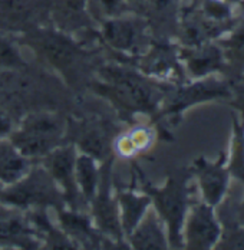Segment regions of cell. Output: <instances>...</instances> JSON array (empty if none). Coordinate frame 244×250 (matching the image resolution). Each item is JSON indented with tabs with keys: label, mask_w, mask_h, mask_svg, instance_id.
Wrapping results in <instances>:
<instances>
[{
	"label": "cell",
	"mask_w": 244,
	"mask_h": 250,
	"mask_svg": "<svg viewBox=\"0 0 244 250\" xmlns=\"http://www.w3.org/2000/svg\"><path fill=\"white\" fill-rule=\"evenodd\" d=\"M237 81L242 83V85H244V74H242V75H239L237 76Z\"/></svg>",
	"instance_id": "cell-31"
},
{
	"label": "cell",
	"mask_w": 244,
	"mask_h": 250,
	"mask_svg": "<svg viewBox=\"0 0 244 250\" xmlns=\"http://www.w3.org/2000/svg\"><path fill=\"white\" fill-rule=\"evenodd\" d=\"M191 171L198 180L204 201L213 207H217L224 200L230 178V171L225 166V152H221L219 160L214 163H210L203 157L198 158Z\"/></svg>",
	"instance_id": "cell-9"
},
{
	"label": "cell",
	"mask_w": 244,
	"mask_h": 250,
	"mask_svg": "<svg viewBox=\"0 0 244 250\" xmlns=\"http://www.w3.org/2000/svg\"><path fill=\"white\" fill-rule=\"evenodd\" d=\"M126 237L134 249L165 250L170 248L165 223L158 216L152 204Z\"/></svg>",
	"instance_id": "cell-13"
},
{
	"label": "cell",
	"mask_w": 244,
	"mask_h": 250,
	"mask_svg": "<svg viewBox=\"0 0 244 250\" xmlns=\"http://www.w3.org/2000/svg\"><path fill=\"white\" fill-rule=\"evenodd\" d=\"M61 225L66 234L79 239L83 245H95V236L91 227V220L78 214L76 210L61 211Z\"/></svg>",
	"instance_id": "cell-24"
},
{
	"label": "cell",
	"mask_w": 244,
	"mask_h": 250,
	"mask_svg": "<svg viewBox=\"0 0 244 250\" xmlns=\"http://www.w3.org/2000/svg\"><path fill=\"white\" fill-rule=\"evenodd\" d=\"M233 97L236 98V101H234L236 108L243 112L244 117V85H242V83L236 85L234 83V94H233Z\"/></svg>",
	"instance_id": "cell-30"
},
{
	"label": "cell",
	"mask_w": 244,
	"mask_h": 250,
	"mask_svg": "<svg viewBox=\"0 0 244 250\" xmlns=\"http://www.w3.org/2000/svg\"><path fill=\"white\" fill-rule=\"evenodd\" d=\"M35 38V48L39 50L49 62L56 66L58 69L65 71L71 68L76 61L78 48L73 45L71 39L59 32L50 30H32L30 32Z\"/></svg>",
	"instance_id": "cell-12"
},
{
	"label": "cell",
	"mask_w": 244,
	"mask_h": 250,
	"mask_svg": "<svg viewBox=\"0 0 244 250\" xmlns=\"http://www.w3.org/2000/svg\"><path fill=\"white\" fill-rule=\"evenodd\" d=\"M178 61L180 56H174L168 48H160L149 56L148 66L145 68L146 74L161 79H180L181 68Z\"/></svg>",
	"instance_id": "cell-22"
},
{
	"label": "cell",
	"mask_w": 244,
	"mask_h": 250,
	"mask_svg": "<svg viewBox=\"0 0 244 250\" xmlns=\"http://www.w3.org/2000/svg\"><path fill=\"white\" fill-rule=\"evenodd\" d=\"M3 187H4V186H3V184L0 183V194H1V190H3Z\"/></svg>",
	"instance_id": "cell-32"
},
{
	"label": "cell",
	"mask_w": 244,
	"mask_h": 250,
	"mask_svg": "<svg viewBox=\"0 0 244 250\" xmlns=\"http://www.w3.org/2000/svg\"><path fill=\"white\" fill-rule=\"evenodd\" d=\"M227 168L230 175L244 183V117L240 121L233 115V141Z\"/></svg>",
	"instance_id": "cell-25"
},
{
	"label": "cell",
	"mask_w": 244,
	"mask_h": 250,
	"mask_svg": "<svg viewBox=\"0 0 244 250\" xmlns=\"http://www.w3.org/2000/svg\"><path fill=\"white\" fill-rule=\"evenodd\" d=\"M144 191L151 197L158 216L167 227L170 248L181 249L183 243V226L190 207V188L185 177H170L167 184L157 188L144 181Z\"/></svg>",
	"instance_id": "cell-2"
},
{
	"label": "cell",
	"mask_w": 244,
	"mask_h": 250,
	"mask_svg": "<svg viewBox=\"0 0 244 250\" xmlns=\"http://www.w3.org/2000/svg\"><path fill=\"white\" fill-rule=\"evenodd\" d=\"M65 134L63 121L52 114L29 115L18 129H12L9 140L26 158H41L61 146Z\"/></svg>",
	"instance_id": "cell-4"
},
{
	"label": "cell",
	"mask_w": 244,
	"mask_h": 250,
	"mask_svg": "<svg viewBox=\"0 0 244 250\" xmlns=\"http://www.w3.org/2000/svg\"><path fill=\"white\" fill-rule=\"evenodd\" d=\"M118 210L122 233L128 236L132 229L138 225L145 211L151 207V197L148 194H138L134 191L120 193L118 196Z\"/></svg>",
	"instance_id": "cell-18"
},
{
	"label": "cell",
	"mask_w": 244,
	"mask_h": 250,
	"mask_svg": "<svg viewBox=\"0 0 244 250\" xmlns=\"http://www.w3.org/2000/svg\"><path fill=\"white\" fill-rule=\"evenodd\" d=\"M78 141L81 151L94 157L95 160H102L106 157L112 146L109 129L103 124L86 125L85 129L81 131Z\"/></svg>",
	"instance_id": "cell-20"
},
{
	"label": "cell",
	"mask_w": 244,
	"mask_h": 250,
	"mask_svg": "<svg viewBox=\"0 0 244 250\" xmlns=\"http://www.w3.org/2000/svg\"><path fill=\"white\" fill-rule=\"evenodd\" d=\"M76 150L73 146L56 147L43 158V167L52 175L55 183L59 186L63 199L68 200L72 206V210H76V203L79 201L81 194L75 181V161H76Z\"/></svg>",
	"instance_id": "cell-8"
},
{
	"label": "cell",
	"mask_w": 244,
	"mask_h": 250,
	"mask_svg": "<svg viewBox=\"0 0 244 250\" xmlns=\"http://www.w3.org/2000/svg\"><path fill=\"white\" fill-rule=\"evenodd\" d=\"M63 200L59 186L43 166L30 167L19 181L4 186L0 194V203L20 210H41L48 207L61 210Z\"/></svg>",
	"instance_id": "cell-1"
},
{
	"label": "cell",
	"mask_w": 244,
	"mask_h": 250,
	"mask_svg": "<svg viewBox=\"0 0 244 250\" xmlns=\"http://www.w3.org/2000/svg\"><path fill=\"white\" fill-rule=\"evenodd\" d=\"M0 66L19 68L23 66V59L20 58L16 48L0 33Z\"/></svg>",
	"instance_id": "cell-27"
},
{
	"label": "cell",
	"mask_w": 244,
	"mask_h": 250,
	"mask_svg": "<svg viewBox=\"0 0 244 250\" xmlns=\"http://www.w3.org/2000/svg\"><path fill=\"white\" fill-rule=\"evenodd\" d=\"M50 0H0V33H30L49 15Z\"/></svg>",
	"instance_id": "cell-6"
},
{
	"label": "cell",
	"mask_w": 244,
	"mask_h": 250,
	"mask_svg": "<svg viewBox=\"0 0 244 250\" xmlns=\"http://www.w3.org/2000/svg\"><path fill=\"white\" fill-rule=\"evenodd\" d=\"M154 141V131L146 126H137L128 132H123L112 141L115 152L121 157L129 158L138 152L148 150Z\"/></svg>",
	"instance_id": "cell-21"
},
{
	"label": "cell",
	"mask_w": 244,
	"mask_h": 250,
	"mask_svg": "<svg viewBox=\"0 0 244 250\" xmlns=\"http://www.w3.org/2000/svg\"><path fill=\"white\" fill-rule=\"evenodd\" d=\"M24 210L3 204L0 206V246L38 248L36 227L23 213Z\"/></svg>",
	"instance_id": "cell-10"
},
{
	"label": "cell",
	"mask_w": 244,
	"mask_h": 250,
	"mask_svg": "<svg viewBox=\"0 0 244 250\" xmlns=\"http://www.w3.org/2000/svg\"><path fill=\"white\" fill-rule=\"evenodd\" d=\"M221 236V225L214 213V207L203 203L190 204L184 226V248L193 250L213 249Z\"/></svg>",
	"instance_id": "cell-5"
},
{
	"label": "cell",
	"mask_w": 244,
	"mask_h": 250,
	"mask_svg": "<svg viewBox=\"0 0 244 250\" xmlns=\"http://www.w3.org/2000/svg\"><path fill=\"white\" fill-rule=\"evenodd\" d=\"M180 61H184L190 76L195 79L205 78L213 72L227 69L223 50L217 43H204L195 48H184L178 53Z\"/></svg>",
	"instance_id": "cell-14"
},
{
	"label": "cell",
	"mask_w": 244,
	"mask_h": 250,
	"mask_svg": "<svg viewBox=\"0 0 244 250\" xmlns=\"http://www.w3.org/2000/svg\"><path fill=\"white\" fill-rule=\"evenodd\" d=\"M217 45L223 50L227 68L233 66L239 71V75L244 74V27L237 29L225 39H219Z\"/></svg>",
	"instance_id": "cell-23"
},
{
	"label": "cell",
	"mask_w": 244,
	"mask_h": 250,
	"mask_svg": "<svg viewBox=\"0 0 244 250\" xmlns=\"http://www.w3.org/2000/svg\"><path fill=\"white\" fill-rule=\"evenodd\" d=\"M10 131H12V123H10V118H9L4 112H1V111H0V140H1V138L9 137Z\"/></svg>",
	"instance_id": "cell-29"
},
{
	"label": "cell",
	"mask_w": 244,
	"mask_h": 250,
	"mask_svg": "<svg viewBox=\"0 0 244 250\" xmlns=\"http://www.w3.org/2000/svg\"><path fill=\"white\" fill-rule=\"evenodd\" d=\"M111 98L123 108L135 112H154L163 100V91L140 75L122 68L109 66L101 72Z\"/></svg>",
	"instance_id": "cell-3"
},
{
	"label": "cell",
	"mask_w": 244,
	"mask_h": 250,
	"mask_svg": "<svg viewBox=\"0 0 244 250\" xmlns=\"http://www.w3.org/2000/svg\"><path fill=\"white\" fill-rule=\"evenodd\" d=\"M101 173L98 170L97 160L88 154H78L75 161V181L81 197L86 203L94 200L99 186Z\"/></svg>",
	"instance_id": "cell-19"
},
{
	"label": "cell",
	"mask_w": 244,
	"mask_h": 250,
	"mask_svg": "<svg viewBox=\"0 0 244 250\" xmlns=\"http://www.w3.org/2000/svg\"><path fill=\"white\" fill-rule=\"evenodd\" d=\"M109 166H106V174H101L98 191L91 201L94 210V220L98 229L106 234L114 237L117 242H122V229L120 222V210H118V200L112 197L109 191Z\"/></svg>",
	"instance_id": "cell-11"
},
{
	"label": "cell",
	"mask_w": 244,
	"mask_h": 250,
	"mask_svg": "<svg viewBox=\"0 0 244 250\" xmlns=\"http://www.w3.org/2000/svg\"><path fill=\"white\" fill-rule=\"evenodd\" d=\"M128 3H132V1H138V0H126Z\"/></svg>",
	"instance_id": "cell-33"
},
{
	"label": "cell",
	"mask_w": 244,
	"mask_h": 250,
	"mask_svg": "<svg viewBox=\"0 0 244 250\" xmlns=\"http://www.w3.org/2000/svg\"><path fill=\"white\" fill-rule=\"evenodd\" d=\"M234 83L230 81L217 79V78H204L203 81H197L194 83L181 86L174 97L167 104L164 114L178 115L188 106L200 104L204 101L221 100V98H233Z\"/></svg>",
	"instance_id": "cell-7"
},
{
	"label": "cell",
	"mask_w": 244,
	"mask_h": 250,
	"mask_svg": "<svg viewBox=\"0 0 244 250\" xmlns=\"http://www.w3.org/2000/svg\"><path fill=\"white\" fill-rule=\"evenodd\" d=\"M32 167V161L22 155L6 137L0 140V183L10 186L19 181Z\"/></svg>",
	"instance_id": "cell-17"
},
{
	"label": "cell",
	"mask_w": 244,
	"mask_h": 250,
	"mask_svg": "<svg viewBox=\"0 0 244 250\" xmlns=\"http://www.w3.org/2000/svg\"><path fill=\"white\" fill-rule=\"evenodd\" d=\"M49 15L62 32H73L89 21L88 0H50Z\"/></svg>",
	"instance_id": "cell-16"
},
{
	"label": "cell",
	"mask_w": 244,
	"mask_h": 250,
	"mask_svg": "<svg viewBox=\"0 0 244 250\" xmlns=\"http://www.w3.org/2000/svg\"><path fill=\"white\" fill-rule=\"evenodd\" d=\"M128 10L126 0H88V12L89 15L99 16L103 21L125 16Z\"/></svg>",
	"instance_id": "cell-26"
},
{
	"label": "cell",
	"mask_w": 244,
	"mask_h": 250,
	"mask_svg": "<svg viewBox=\"0 0 244 250\" xmlns=\"http://www.w3.org/2000/svg\"><path fill=\"white\" fill-rule=\"evenodd\" d=\"M102 36L114 49L131 50L142 41V29L134 19L120 16L103 21Z\"/></svg>",
	"instance_id": "cell-15"
},
{
	"label": "cell",
	"mask_w": 244,
	"mask_h": 250,
	"mask_svg": "<svg viewBox=\"0 0 244 250\" xmlns=\"http://www.w3.org/2000/svg\"><path fill=\"white\" fill-rule=\"evenodd\" d=\"M223 208L227 211H225V214L219 211V220H221L224 225L244 226V199L240 203H237V206H236L237 210H234V211L228 210L225 206Z\"/></svg>",
	"instance_id": "cell-28"
}]
</instances>
